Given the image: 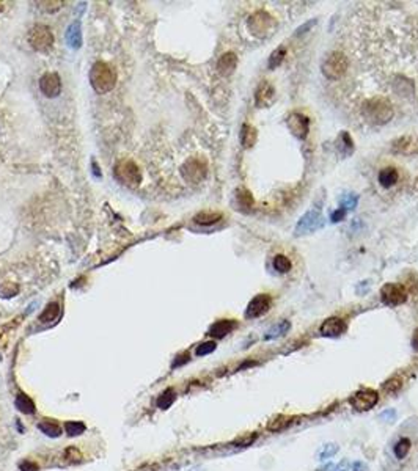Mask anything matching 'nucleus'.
Masks as SVG:
<instances>
[{
    "mask_svg": "<svg viewBox=\"0 0 418 471\" xmlns=\"http://www.w3.org/2000/svg\"><path fill=\"white\" fill-rule=\"evenodd\" d=\"M362 112L365 115V120H367L370 124H376V126L388 123L395 115L393 104H391L388 99L381 98V96H374V98L368 99L363 104Z\"/></svg>",
    "mask_w": 418,
    "mask_h": 471,
    "instance_id": "f257e3e1",
    "label": "nucleus"
},
{
    "mask_svg": "<svg viewBox=\"0 0 418 471\" xmlns=\"http://www.w3.org/2000/svg\"><path fill=\"white\" fill-rule=\"evenodd\" d=\"M90 82L93 85L96 93L106 95L113 90L115 82H116V74L110 64L104 61H98L93 64V68L90 71Z\"/></svg>",
    "mask_w": 418,
    "mask_h": 471,
    "instance_id": "f03ea898",
    "label": "nucleus"
},
{
    "mask_svg": "<svg viewBox=\"0 0 418 471\" xmlns=\"http://www.w3.org/2000/svg\"><path fill=\"white\" fill-rule=\"evenodd\" d=\"M349 66L347 57L343 52H332V54L324 60L322 63V74L329 81H339Z\"/></svg>",
    "mask_w": 418,
    "mask_h": 471,
    "instance_id": "7ed1b4c3",
    "label": "nucleus"
},
{
    "mask_svg": "<svg viewBox=\"0 0 418 471\" xmlns=\"http://www.w3.org/2000/svg\"><path fill=\"white\" fill-rule=\"evenodd\" d=\"M247 25H249V30L255 36H259V38H266V36L272 35L277 29V22L263 10H259L255 13V15H252L249 22H247Z\"/></svg>",
    "mask_w": 418,
    "mask_h": 471,
    "instance_id": "20e7f679",
    "label": "nucleus"
},
{
    "mask_svg": "<svg viewBox=\"0 0 418 471\" xmlns=\"http://www.w3.org/2000/svg\"><path fill=\"white\" fill-rule=\"evenodd\" d=\"M115 178L127 187H135L142 181V173L132 161H120L115 165Z\"/></svg>",
    "mask_w": 418,
    "mask_h": 471,
    "instance_id": "39448f33",
    "label": "nucleus"
},
{
    "mask_svg": "<svg viewBox=\"0 0 418 471\" xmlns=\"http://www.w3.org/2000/svg\"><path fill=\"white\" fill-rule=\"evenodd\" d=\"M29 43L32 44L33 49L40 52H46L54 44V35H52L49 27H46L43 24H38L32 29L29 35Z\"/></svg>",
    "mask_w": 418,
    "mask_h": 471,
    "instance_id": "423d86ee",
    "label": "nucleus"
},
{
    "mask_svg": "<svg viewBox=\"0 0 418 471\" xmlns=\"http://www.w3.org/2000/svg\"><path fill=\"white\" fill-rule=\"evenodd\" d=\"M181 172L187 182H190V184H198V182L204 181L207 175V164L203 159L195 157V159H190L182 165Z\"/></svg>",
    "mask_w": 418,
    "mask_h": 471,
    "instance_id": "0eeeda50",
    "label": "nucleus"
},
{
    "mask_svg": "<svg viewBox=\"0 0 418 471\" xmlns=\"http://www.w3.org/2000/svg\"><path fill=\"white\" fill-rule=\"evenodd\" d=\"M381 298L388 306H398L407 300V291L404 289V287H401L399 284L387 283L381 289Z\"/></svg>",
    "mask_w": 418,
    "mask_h": 471,
    "instance_id": "6e6552de",
    "label": "nucleus"
},
{
    "mask_svg": "<svg viewBox=\"0 0 418 471\" xmlns=\"http://www.w3.org/2000/svg\"><path fill=\"white\" fill-rule=\"evenodd\" d=\"M377 401H379V395L374 389H362L349 399V404L359 412H367L374 407Z\"/></svg>",
    "mask_w": 418,
    "mask_h": 471,
    "instance_id": "1a4fd4ad",
    "label": "nucleus"
},
{
    "mask_svg": "<svg viewBox=\"0 0 418 471\" xmlns=\"http://www.w3.org/2000/svg\"><path fill=\"white\" fill-rule=\"evenodd\" d=\"M269 308H270V297L267 294H259L255 298H252V302L247 306L245 316L249 319L259 318V316H263L264 312H267Z\"/></svg>",
    "mask_w": 418,
    "mask_h": 471,
    "instance_id": "9d476101",
    "label": "nucleus"
},
{
    "mask_svg": "<svg viewBox=\"0 0 418 471\" xmlns=\"http://www.w3.org/2000/svg\"><path fill=\"white\" fill-rule=\"evenodd\" d=\"M40 88L43 93L47 96V98H55L60 95L61 91V82H60V77L55 74V72H47L41 77L40 81Z\"/></svg>",
    "mask_w": 418,
    "mask_h": 471,
    "instance_id": "9b49d317",
    "label": "nucleus"
},
{
    "mask_svg": "<svg viewBox=\"0 0 418 471\" xmlns=\"http://www.w3.org/2000/svg\"><path fill=\"white\" fill-rule=\"evenodd\" d=\"M321 225H322V218H321L319 212L310 211V212H307L302 218L299 220V223L296 226V234L300 236V234H305V232H310V231H315Z\"/></svg>",
    "mask_w": 418,
    "mask_h": 471,
    "instance_id": "f8f14e48",
    "label": "nucleus"
},
{
    "mask_svg": "<svg viewBox=\"0 0 418 471\" xmlns=\"http://www.w3.org/2000/svg\"><path fill=\"white\" fill-rule=\"evenodd\" d=\"M288 126L291 132L300 140L305 138L308 134V118L302 113H293L288 118Z\"/></svg>",
    "mask_w": 418,
    "mask_h": 471,
    "instance_id": "ddd939ff",
    "label": "nucleus"
},
{
    "mask_svg": "<svg viewBox=\"0 0 418 471\" xmlns=\"http://www.w3.org/2000/svg\"><path fill=\"white\" fill-rule=\"evenodd\" d=\"M344 330H346V324H344L343 319H339V318L325 319L322 322V325H321V329H319L322 336H332V338L333 336H339Z\"/></svg>",
    "mask_w": 418,
    "mask_h": 471,
    "instance_id": "4468645a",
    "label": "nucleus"
},
{
    "mask_svg": "<svg viewBox=\"0 0 418 471\" xmlns=\"http://www.w3.org/2000/svg\"><path fill=\"white\" fill-rule=\"evenodd\" d=\"M273 93H275V91H273L272 85L267 81H263L259 84V87L256 90V95H255L256 106L258 107H267L273 99Z\"/></svg>",
    "mask_w": 418,
    "mask_h": 471,
    "instance_id": "2eb2a0df",
    "label": "nucleus"
},
{
    "mask_svg": "<svg viewBox=\"0 0 418 471\" xmlns=\"http://www.w3.org/2000/svg\"><path fill=\"white\" fill-rule=\"evenodd\" d=\"M236 64H238V57L234 55L233 52H227V54H224L219 58L217 71L222 75H230V74H233L234 69H236Z\"/></svg>",
    "mask_w": 418,
    "mask_h": 471,
    "instance_id": "dca6fc26",
    "label": "nucleus"
},
{
    "mask_svg": "<svg viewBox=\"0 0 418 471\" xmlns=\"http://www.w3.org/2000/svg\"><path fill=\"white\" fill-rule=\"evenodd\" d=\"M398 179H399V173H398V170L393 168V167H385L377 175L379 184H381L382 187H385V189L393 187L398 182Z\"/></svg>",
    "mask_w": 418,
    "mask_h": 471,
    "instance_id": "f3484780",
    "label": "nucleus"
},
{
    "mask_svg": "<svg viewBox=\"0 0 418 471\" xmlns=\"http://www.w3.org/2000/svg\"><path fill=\"white\" fill-rule=\"evenodd\" d=\"M236 327V322L234 321H228V319H224V321H219L216 322L211 330H209V335L214 336V338H224L225 335L231 333V330Z\"/></svg>",
    "mask_w": 418,
    "mask_h": 471,
    "instance_id": "a211bd4d",
    "label": "nucleus"
},
{
    "mask_svg": "<svg viewBox=\"0 0 418 471\" xmlns=\"http://www.w3.org/2000/svg\"><path fill=\"white\" fill-rule=\"evenodd\" d=\"M256 141V129L250 124H244L241 129V143L244 148H252Z\"/></svg>",
    "mask_w": 418,
    "mask_h": 471,
    "instance_id": "6ab92c4d",
    "label": "nucleus"
},
{
    "mask_svg": "<svg viewBox=\"0 0 418 471\" xmlns=\"http://www.w3.org/2000/svg\"><path fill=\"white\" fill-rule=\"evenodd\" d=\"M294 420H293V416H286V415H278V416H275L273 418L272 421H269V424H267V429L270 430V432H280V430H285L288 426H291V423H293Z\"/></svg>",
    "mask_w": 418,
    "mask_h": 471,
    "instance_id": "aec40b11",
    "label": "nucleus"
},
{
    "mask_svg": "<svg viewBox=\"0 0 418 471\" xmlns=\"http://www.w3.org/2000/svg\"><path fill=\"white\" fill-rule=\"evenodd\" d=\"M290 322L288 321H282V322H278L277 325H273L272 329L266 333V336H264V339L266 341H270V339H275V338H278V336H282V335H285L286 332L290 330Z\"/></svg>",
    "mask_w": 418,
    "mask_h": 471,
    "instance_id": "412c9836",
    "label": "nucleus"
},
{
    "mask_svg": "<svg viewBox=\"0 0 418 471\" xmlns=\"http://www.w3.org/2000/svg\"><path fill=\"white\" fill-rule=\"evenodd\" d=\"M222 218V214L220 212H200L195 215V221H197L198 225H214L217 221Z\"/></svg>",
    "mask_w": 418,
    "mask_h": 471,
    "instance_id": "4be33fe9",
    "label": "nucleus"
},
{
    "mask_svg": "<svg viewBox=\"0 0 418 471\" xmlns=\"http://www.w3.org/2000/svg\"><path fill=\"white\" fill-rule=\"evenodd\" d=\"M285 55H286V49H285V47H277V49L273 50L272 54H270V57H269L267 68H269V69H275V68H278V66H280V63H282V61H283V58H285Z\"/></svg>",
    "mask_w": 418,
    "mask_h": 471,
    "instance_id": "5701e85b",
    "label": "nucleus"
},
{
    "mask_svg": "<svg viewBox=\"0 0 418 471\" xmlns=\"http://www.w3.org/2000/svg\"><path fill=\"white\" fill-rule=\"evenodd\" d=\"M291 261H290V258L288 256H285V255H277L275 258H273V269H275L277 272H280V273H286V272H290L291 270Z\"/></svg>",
    "mask_w": 418,
    "mask_h": 471,
    "instance_id": "b1692460",
    "label": "nucleus"
},
{
    "mask_svg": "<svg viewBox=\"0 0 418 471\" xmlns=\"http://www.w3.org/2000/svg\"><path fill=\"white\" fill-rule=\"evenodd\" d=\"M10 437V427H8V420L5 418V409L2 407V402H0V443L5 441ZM2 449V446H0Z\"/></svg>",
    "mask_w": 418,
    "mask_h": 471,
    "instance_id": "393cba45",
    "label": "nucleus"
},
{
    "mask_svg": "<svg viewBox=\"0 0 418 471\" xmlns=\"http://www.w3.org/2000/svg\"><path fill=\"white\" fill-rule=\"evenodd\" d=\"M409 451H410V440L409 438H401L396 443V446H395L396 459H404V457L409 454Z\"/></svg>",
    "mask_w": 418,
    "mask_h": 471,
    "instance_id": "a878e982",
    "label": "nucleus"
},
{
    "mask_svg": "<svg viewBox=\"0 0 418 471\" xmlns=\"http://www.w3.org/2000/svg\"><path fill=\"white\" fill-rule=\"evenodd\" d=\"M58 312H60V308H58V305L57 303H50V305H47V308L44 309V312L41 314V321L43 322H49V321H54L57 316H58Z\"/></svg>",
    "mask_w": 418,
    "mask_h": 471,
    "instance_id": "bb28decb",
    "label": "nucleus"
},
{
    "mask_svg": "<svg viewBox=\"0 0 418 471\" xmlns=\"http://www.w3.org/2000/svg\"><path fill=\"white\" fill-rule=\"evenodd\" d=\"M175 401V392L172 391V389H167L164 395L159 398V401H158V405L161 409H167V407H170L172 405V402Z\"/></svg>",
    "mask_w": 418,
    "mask_h": 471,
    "instance_id": "cd10ccee",
    "label": "nucleus"
},
{
    "mask_svg": "<svg viewBox=\"0 0 418 471\" xmlns=\"http://www.w3.org/2000/svg\"><path fill=\"white\" fill-rule=\"evenodd\" d=\"M401 386H402L401 380L395 377V378H390V380H387V382L384 383V391L388 392V395H393V392H396V391L401 389Z\"/></svg>",
    "mask_w": 418,
    "mask_h": 471,
    "instance_id": "c85d7f7f",
    "label": "nucleus"
},
{
    "mask_svg": "<svg viewBox=\"0 0 418 471\" xmlns=\"http://www.w3.org/2000/svg\"><path fill=\"white\" fill-rule=\"evenodd\" d=\"M18 409H21L25 413H32L33 412V402L27 398V396H19L16 401Z\"/></svg>",
    "mask_w": 418,
    "mask_h": 471,
    "instance_id": "c756f323",
    "label": "nucleus"
},
{
    "mask_svg": "<svg viewBox=\"0 0 418 471\" xmlns=\"http://www.w3.org/2000/svg\"><path fill=\"white\" fill-rule=\"evenodd\" d=\"M238 200H239V203H241L244 207H250V206L253 204V196H252V193L247 192L245 189H242V190L238 192Z\"/></svg>",
    "mask_w": 418,
    "mask_h": 471,
    "instance_id": "7c9ffc66",
    "label": "nucleus"
},
{
    "mask_svg": "<svg viewBox=\"0 0 418 471\" xmlns=\"http://www.w3.org/2000/svg\"><path fill=\"white\" fill-rule=\"evenodd\" d=\"M214 350H216V343L209 341V343L201 344V346L197 349V355L203 357V355H207V353H211V352H214Z\"/></svg>",
    "mask_w": 418,
    "mask_h": 471,
    "instance_id": "2f4dec72",
    "label": "nucleus"
},
{
    "mask_svg": "<svg viewBox=\"0 0 418 471\" xmlns=\"http://www.w3.org/2000/svg\"><path fill=\"white\" fill-rule=\"evenodd\" d=\"M40 427L46 432L47 435H52V437H57V435L60 434V427H58V426H54V424H50V423H49V424H47V423H46V424H41Z\"/></svg>",
    "mask_w": 418,
    "mask_h": 471,
    "instance_id": "473e14b6",
    "label": "nucleus"
},
{
    "mask_svg": "<svg viewBox=\"0 0 418 471\" xmlns=\"http://www.w3.org/2000/svg\"><path fill=\"white\" fill-rule=\"evenodd\" d=\"M84 429H85V427H84V424H81V423H68V424H66V430H68L69 435L79 434V432H82Z\"/></svg>",
    "mask_w": 418,
    "mask_h": 471,
    "instance_id": "72a5a7b5",
    "label": "nucleus"
},
{
    "mask_svg": "<svg viewBox=\"0 0 418 471\" xmlns=\"http://www.w3.org/2000/svg\"><path fill=\"white\" fill-rule=\"evenodd\" d=\"M356 204H357V196L356 195H349L347 198L343 201V209L346 207V209H352V207H356Z\"/></svg>",
    "mask_w": 418,
    "mask_h": 471,
    "instance_id": "f704fd0d",
    "label": "nucleus"
},
{
    "mask_svg": "<svg viewBox=\"0 0 418 471\" xmlns=\"http://www.w3.org/2000/svg\"><path fill=\"white\" fill-rule=\"evenodd\" d=\"M344 215H346V209L339 207L338 211H335V212L332 214V220H333V221H339V220L344 218Z\"/></svg>",
    "mask_w": 418,
    "mask_h": 471,
    "instance_id": "c9c22d12",
    "label": "nucleus"
},
{
    "mask_svg": "<svg viewBox=\"0 0 418 471\" xmlns=\"http://www.w3.org/2000/svg\"><path fill=\"white\" fill-rule=\"evenodd\" d=\"M41 5H46V11H55L61 7V2H43Z\"/></svg>",
    "mask_w": 418,
    "mask_h": 471,
    "instance_id": "e433bc0d",
    "label": "nucleus"
},
{
    "mask_svg": "<svg viewBox=\"0 0 418 471\" xmlns=\"http://www.w3.org/2000/svg\"><path fill=\"white\" fill-rule=\"evenodd\" d=\"M315 24H316V21H315V19H311V21H310L308 24H304V25H300V27L297 29V32H296V33H297V35H300V33H305V32H307V30H308L310 27H313V25H315Z\"/></svg>",
    "mask_w": 418,
    "mask_h": 471,
    "instance_id": "4c0bfd02",
    "label": "nucleus"
},
{
    "mask_svg": "<svg viewBox=\"0 0 418 471\" xmlns=\"http://www.w3.org/2000/svg\"><path fill=\"white\" fill-rule=\"evenodd\" d=\"M412 346L415 350H418V329L413 332V338H412Z\"/></svg>",
    "mask_w": 418,
    "mask_h": 471,
    "instance_id": "58836bf2",
    "label": "nucleus"
}]
</instances>
